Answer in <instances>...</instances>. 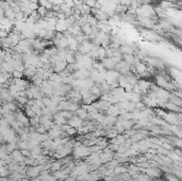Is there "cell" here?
<instances>
[{
  "label": "cell",
  "instance_id": "obj_1",
  "mask_svg": "<svg viewBox=\"0 0 182 181\" xmlns=\"http://www.w3.org/2000/svg\"><path fill=\"white\" fill-rule=\"evenodd\" d=\"M135 13L138 14V16L148 17V18H151V17L156 14L154 9L152 8L150 4H142V5H140V7L135 10Z\"/></svg>",
  "mask_w": 182,
  "mask_h": 181
},
{
  "label": "cell",
  "instance_id": "obj_2",
  "mask_svg": "<svg viewBox=\"0 0 182 181\" xmlns=\"http://www.w3.org/2000/svg\"><path fill=\"white\" fill-rule=\"evenodd\" d=\"M102 61V66L105 67L107 70H112V69H114V67H115V63H114V61L111 59V58H105Z\"/></svg>",
  "mask_w": 182,
  "mask_h": 181
},
{
  "label": "cell",
  "instance_id": "obj_3",
  "mask_svg": "<svg viewBox=\"0 0 182 181\" xmlns=\"http://www.w3.org/2000/svg\"><path fill=\"white\" fill-rule=\"evenodd\" d=\"M68 29V26L66 24V20L65 19H58L57 25H56V31L58 32H63V31H66Z\"/></svg>",
  "mask_w": 182,
  "mask_h": 181
},
{
  "label": "cell",
  "instance_id": "obj_4",
  "mask_svg": "<svg viewBox=\"0 0 182 181\" xmlns=\"http://www.w3.org/2000/svg\"><path fill=\"white\" fill-rule=\"evenodd\" d=\"M138 20H140V24L143 25L144 27H148V28H151L154 26V21L151 18H148V17H138Z\"/></svg>",
  "mask_w": 182,
  "mask_h": 181
},
{
  "label": "cell",
  "instance_id": "obj_5",
  "mask_svg": "<svg viewBox=\"0 0 182 181\" xmlns=\"http://www.w3.org/2000/svg\"><path fill=\"white\" fill-rule=\"evenodd\" d=\"M66 65H67L66 61H59V62H57L56 64H53L52 70L59 74V72H63V70H64L65 67H66Z\"/></svg>",
  "mask_w": 182,
  "mask_h": 181
},
{
  "label": "cell",
  "instance_id": "obj_6",
  "mask_svg": "<svg viewBox=\"0 0 182 181\" xmlns=\"http://www.w3.org/2000/svg\"><path fill=\"white\" fill-rule=\"evenodd\" d=\"M135 70L138 72V75H141V76H144L146 72H147V67H146L145 64H143V63H140L138 62L136 65H135Z\"/></svg>",
  "mask_w": 182,
  "mask_h": 181
},
{
  "label": "cell",
  "instance_id": "obj_7",
  "mask_svg": "<svg viewBox=\"0 0 182 181\" xmlns=\"http://www.w3.org/2000/svg\"><path fill=\"white\" fill-rule=\"evenodd\" d=\"M138 86H140V89H141L142 93H146L147 92V90L150 88V82L148 81H145V80H140L138 81Z\"/></svg>",
  "mask_w": 182,
  "mask_h": 181
},
{
  "label": "cell",
  "instance_id": "obj_8",
  "mask_svg": "<svg viewBox=\"0 0 182 181\" xmlns=\"http://www.w3.org/2000/svg\"><path fill=\"white\" fill-rule=\"evenodd\" d=\"M119 51H120V53H124V54H133L134 49L131 46L125 45V46H120L119 47Z\"/></svg>",
  "mask_w": 182,
  "mask_h": 181
},
{
  "label": "cell",
  "instance_id": "obj_9",
  "mask_svg": "<svg viewBox=\"0 0 182 181\" xmlns=\"http://www.w3.org/2000/svg\"><path fill=\"white\" fill-rule=\"evenodd\" d=\"M144 105H148V107H157V101H156V98H151V97H144Z\"/></svg>",
  "mask_w": 182,
  "mask_h": 181
},
{
  "label": "cell",
  "instance_id": "obj_10",
  "mask_svg": "<svg viewBox=\"0 0 182 181\" xmlns=\"http://www.w3.org/2000/svg\"><path fill=\"white\" fill-rule=\"evenodd\" d=\"M164 109H168V110H170V111H175V112H180V107H178V105H174V103H171V102H165L164 103Z\"/></svg>",
  "mask_w": 182,
  "mask_h": 181
},
{
  "label": "cell",
  "instance_id": "obj_11",
  "mask_svg": "<svg viewBox=\"0 0 182 181\" xmlns=\"http://www.w3.org/2000/svg\"><path fill=\"white\" fill-rule=\"evenodd\" d=\"M81 30L83 31L84 35H89V34H92V32H93V27L86 23V24H84L81 27Z\"/></svg>",
  "mask_w": 182,
  "mask_h": 181
},
{
  "label": "cell",
  "instance_id": "obj_12",
  "mask_svg": "<svg viewBox=\"0 0 182 181\" xmlns=\"http://www.w3.org/2000/svg\"><path fill=\"white\" fill-rule=\"evenodd\" d=\"M4 17L10 20H12V21H14V20H15V13L13 12V10L10 8L9 10L4 11Z\"/></svg>",
  "mask_w": 182,
  "mask_h": 181
},
{
  "label": "cell",
  "instance_id": "obj_13",
  "mask_svg": "<svg viewBox=\"0 0 182 181\" xmlns=\"http://www.w3.org/2000/svg\"><path fill=\"white\" fill-rule=\"evenodd\" d=\"M169 102H171V103H174V105H178V107H181V98H179V97L175 96V95H171L170 94L169 96Z\"/></svg>",
  "mask_w": 182,
  "mask_h": 181
},
{
  "label": "cell",
  "instance_id": "obj_14",
  "mask_svg": "<svg viewBox=\"0 0 182 181\" xmlns=\"http://www.w3.org/2000/svg\"><path fill=\"white\" fill-rule=\"evenodd\" d=\"M124 59H125L126 63H128L130 66L133 64V63H135V62H136L135 58L133 56V54H124Z\"/></svg>",
  "mask_w": 182,
  "mask_h": 181
},
{
  "label": "cell",
  "instance_id": "obj_15",
  "mask_svg": "<svg viewBox=\"0 0 182 181\" xmlns=\"http://www.w3.org/2000/svg\"><path fill=\"white\" fill-rule=\"evenodd\" d=\"M38 3H40V7H44L47 11H49V10L52 9V4L50 3L48 0H38Z\"/></svg>",
  "mask_w": 182,
  "mask_h": 181
},
{
  "label": "cell",
  "instance_id": "obj_16",
  "mask_svg": "<svg viewBox=\"0 0 182 181\" xmlns=\"http://www.w3.org/2000/svg\"><path fill=\"white\" fill-rule=\"evenodd\" d=\"M118 85H119V88H122V89H125V86L128 84V81H127V78L126 76H119L118 77Z\"/></svg>",
  "mask_w": 182,
  "mask_h": 181
},
{
  "label": "cell",
  "instance_id": "obj_17",
  "mask_svg": "<svg viewBox=\"0 0 182 181\" xmlns=\"http://www.w3.org/2000/svg\"><path fill=\"white\" fill-rule=\"evenodd\" d=\"M141 99H142V96L140 95V94H136V93L132 92L131 97H130V101H131V102H133V103H138V102L141 101Z\"/></svg>",
  "mask_w": 182,
  "mask_h": 181
},
{
  "label": "cell",
  "instance_id": "obj_18",
  "mask_svg": "<svg viewBox=\"0 0 182 181\" xmlns=\"http://www.w3.org/2000/svg\"><path fill=\"white\" fill-rule=\"evenodd\" d=\"M81 123H82V121H81L80 117H73V119L70 121V123H69V125L71 127H79L81 125Z\"/></svg>",
  "mask_w": 182,
  "mask_h": 181
},
{
  "label": "cell",
  "instance_id": "obj_19",
  "mask_svg": "<svg viewBox=\"0 0 182 181\" xmlns=\"http://www.w3.org/2000/svg\"><path fill=\"white\" fill-rule=\"evenodd\" d=\"M97 53H98V59L103 60V59L105 58V48L100 46V47L97 49Z\"/></svg>",
  "mask_w": 182,
  "mask_h": 181
},
{
  "label": "cell",
  "instance_id": "obj_20",
  "mask_svg": "<svg viewBox=\"0 0 182 181\" xmlns=\"http://www.w3.org/2000/svg\"><path fill=\"white\" fill-rule=\"evenodd\" d=\"M76 112H77V114L79 115V116H80V118H85V117L87 116V111H86L84 108L78 109Z\"/></svg>",
  "mask_w": 182,
  "mask_h": 181
},
{
  "label": "cell",
  "instance_id": "obj_21",
  "mask_svg": "<svg viewBox=\"0 0 182 181\" xmlns=\"http://www.w3.org/2000/svg\"><path fill=\"white\" fill-rule=\"evenodd\" d=\"M36 12H37V14H38L40 17H45L46 13H47V10H46L44 7H40V5H38V8H37Z\"/></svg>",
  "mask_w": 182,
  "mask_h": 181
},
{
  "label": "cell",
  "instance_id": "obj_22",
  "mask_svg": "<svg viewBox=\"0 0 182 181\" xmlns=\"http://www.w3.org/2000/svg\"><path fill=\"white\" fill-rule=\"evenodd\" d=\"M11 75H12L13 78H15V79H23V77H24V72H17V70H13Z\"/></svg>",
  "mask_w": 182,
  "mask_h": 181
},
{
  "label": "cell",
  "instance_id": "obj_23",
  "mask_svg": "<svg viewBox=\"0 0 182 181\" xmlns=\"http://www.w3.org/2000/svg\"><path fill=\"white\" fill-rule=\"evenodd\" d=\"M13 156H14V158L16 159L17 161H23V159H24L21 152H20V151H17V150H14V151H13Z\"/></svg>",
  "mask_w": 182,
  "mask_h": 181
},
{
  "label": "cell",
  "instance_id": "obj_24",
  "mask_svg": "<svg viewBox=\"0 0 182 181\" xmlns=\"http://www.w3.org/2000/svg\"><path fill=\"white\" fill-rule=\"evenodd\" d=\"M60 115L62 117H64V118H68V117L71 116V113H70V111H66V110H64V111H62V112L60 113Z\"/></svg>",
  "mask_w": 182,
  "mask_h": 181
},
{
  "label": "cell",
  "instance_id": "obj_25",
  "mask_svg": "<svg viewBox=\"0 0 182 181\" xmlns=\"http://www.w3.org/2000/svg\"><path fill=\"white\" fill-rule=\"evenodd\" d=\"M17 118H18V121H19V123H27V121H28L27 117L24 116V114H21V113H19V115H18Z\"/></svg>",
  "mask_w": 182,
  "mask_h": 181
},
{
  "label": "cell",
  "instance_id": "obj_26",
  "mask_svg": "<svg viewBox=\"0 0 182 181\" xmlns=\"http://www.w3.org/2000/svg\"><path fill=\"white\" fill-rule=\"evenodd\" d=\"M64 3L70 9L75 8V3H73V0H64Z\"/></svg>",
  "mask_w": 182,
  "mask_h": 181
},
{
  "label": "cell",
  "instance_id": "obj_27",
  "mask_svg": "<svg viewBox=\"0 0 182 181\" xmlns=\"http://www.w3.org/2000/svg\"><path fill=\"white\" fill-rule=\"evenodd\" d=\"M27 115H28L29 117H34V116H35V113H34L32 110H31V108H30V107H28V108H27Z\"/></svg>",
  "mask_w": 182,
  "mask_h": 181
},
{
  "label": "cell",
  "instance_id": "obj_28",
  "mask_svg": "<svg viewBox=\"0 0 182 181\" xmlns=\"http://www.w3.org/2000/svg\"><path fill=\"white\" fill-rule=\"evenodd\" d=\"M9 35V33L7 31H4V30H1L0 29V38H4V37H7Z\"/></svg>",
  "mask_w": 182,
  "mask_h": 181
},
{
  "label": "cell",
  "instance_id": "obj_29",
  "mask_svg": "<svg viewBox=\"0 0 182 181\" xmlns=\"http://www.w3.org/2000/svg\"><path fill=\"white\" fill-rule=\"evenodd\" d=\"M3 17H4V11L0 9V19H1V18H3Z\"/></svg>",
  "mask_w": 182,
  "mask_h": 181
},
{
  "label": "cell",
  "instance_id": "obj_30",
  "mask_svg": "<svg viewBox=\"0 0 182 181\" xmlns=\"http://www.w3.org/2000/svg\"><path fill=\"white\" fill-rule=\"evenodd\" d=\"M29 1L32 3H38V0H29Z\"/></svg>",
  "mask_w": 182,
  "mask_h": 181
},
{
  "label": "cell",
  "instance_id": "obj_31",
  "mask_svg": "<svg viewBox=\"0 0 182 181\" xmlns=\"http://www.w3.org/2000/svg\"><path fill=\"white\" fill-rule=\"evenodd\" d=\"M15 1H17V2H21L23 0H15Z\"/></svg>",
  "mask_w": 182,
  "mask_h": 181
},
{
  "label": "cell",
  "instance_id": "obj_32",
  "mask_svg": "<svg viewBox=\"0 0 182 181\" xmlns=\"http://www.w3.org/2000/svg\"><path fill=\"white\" fill-rule=\"evenodd\" d=\"M0 47H1V44H0Z\"/></svg>",
  "mask_w": 182,
  "mask_h": 181
}]
</instances>
